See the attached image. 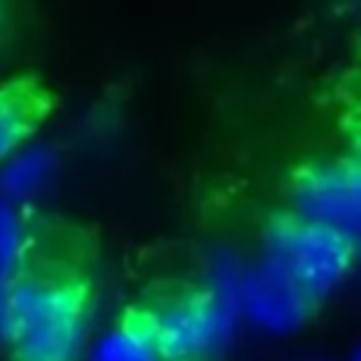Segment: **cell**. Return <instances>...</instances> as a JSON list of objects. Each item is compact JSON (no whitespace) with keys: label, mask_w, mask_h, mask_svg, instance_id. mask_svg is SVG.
<instances>
[{"label":"cell","mask_w":361,"mask_h":361,"mask_svg":"<svg viewBox=\"0 0 361 361\" xmlns=\"http://www.w3.org/2000/svg\"><path fill=\"white\" fill-rule=\"evenodd\" d=\"M90 334V300L77 280L25 272L8 297L3 346L11 361H82Z\"/></svg>","instance_id":"1"},{"label":"cell","mask_w":361,"mask_h":361,"mask_svg":"<svg viewBox=\"0 0 361 361\" xmlns=\"http://www.w3.org/2000/svg\"><path fill=\"white\" fill-rule=\"evenodd\" d=\"M243 265L223 252L206 287L159 302L144 312L161 361H223L235 339V290Z\"/></svg>","instance_id":"2"},{"label":"cell","mask_w":361,"mask_h":361,"mask_svg":"<svg viewBox=\"0 0 361 361\" xmlns=\"http://www.w3.org/2000/svg\"><path fill=\"white\" fill-rule=\"evenodd\" d=\"M356 243L344 233L305 221L290 211L267 223L262 257L285 272L317 307L349 277Z\"/></svg>","instance_id":"3"},{"label":"cell","mask_w":361,"mask_h":361,"mask_svg":"<svg viewBox=\"0 0 361 361\" xmlns=\"http://www.w3.org/2000/svg\"><path fill=\"white\" fill-rule=\"evenodd\" d=\"M292 213L359 240L361 173L351 159H326L305 166L292 183Z\"/></svg>","instance_id":"4"},{"label":"cell","mask_w":361,"mask_h":361,"mask_svg":"<svg viewBox=\"0 0 361 361\" xmlns=\"http://www.w3.org/2000/svg\"><path fill=\"white\" fill-rule=\"evenodd\" d=\"M235 302L240 319L270 334H290L312 314V300L272 262L262 257L255 265H243Z\"/></svg>","instance_id":"5"},{"label":"cell","mask_w":361,"mask_h":361,"mask_svg":"<svg viewBox=\"0 0 361 361\" xmlns=\"http://www.w3.org/2000/svg\"><path fill=\"white\" fill-rule=\"evenodd\" d=\"M57 173V154L50 146H23L0 169V196L8 203L32 201L50 188Z\"/></svg>","instance_id":"6"},{"label":"cell","mask_w":361,"mask_h":361,"mask_svg":"<svg viewBox=\"0 0 361 361\" xmlns=\"http://www.w3.org/2000/svg\"><path fill=\"white\" fill-rule=\"evenodd\" d=\"M40 114V99L23 85L0 90V166L35 134Z\"/></svg>","instance_id":"7"},{"label":"cell","mask_w":361,"mask_h":361,"mask_svg":"<svg viewBox=\"0 0 361 361\" xmlns=\"http://www.w3.org/2000/svg\"><path fill=\"white\" fill-rule=\"evenodd\" d=\"M87 361H161L154 336L146 324L144 312L126 317L116 326L99 336L90 351L85 354Z\"/></svg>","instance_id":"8"},{"label":"cell","mask_w":361,"mask_h":361,"mask_svg":"<svg viewBox=\"0 0 361 361\" xmlns=\"http://www.w3.org/2000/svg\"><path fill=\"white\" fill-rule=\"evenodd\" d=\"M27 228L25 218L16 208V203L0 201V344L6 336L8 297L13 282L25 270Z\"/></svg>","instance_id":"9"},{"label":"cell","mask_w":361,"mask_h":361,"mask_svg":"<svg viewBox=\"0 0 361 361\" xmlns=\"http://www.w3.org/2000/svg\"><path fill=\"white\" fill-rule=\"evenodd\" d=\"M6 25V11H3V0H0V30Z\"/></svg>","instance_id":"10"}]
</instances>
